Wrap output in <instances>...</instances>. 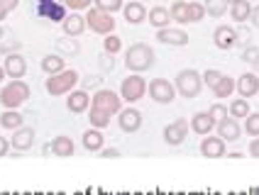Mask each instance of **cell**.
<instances>
[{"instance_id": "obj_1", "label": "cell", "mask_w": 259, "mask_h": 195, "mask_svg": "<svg viewBox=\"0 0 259 195\" xmlns=\"http://www.w3.org/2000/svg\"><path fill=\"white\" fill-rule=\"evenodd\" d=\"M154 59H157V56H154V49H152L149 44L137 42L125 52V66H127L132 73H144V71H149L154 66Z\"/></svg>"}, {"instance_id": "obj_2", "label": "cell", "mask_w": 259, "mask_h": 195, "mask_svg": "<svg viewBox=\"0 0 259 195\" xmlns=\"http://www.w3.org/2000/svg\"><path fill=\"white\" fill-rule=\"evenodd\" d=\"M174 88H176V93L184 98H196L198 93H201L203 88V73H198L196 69H184L176 73V83H174Z\"/></svg>"}, {"instance_id": "obj_3", "label": "cell", "mask_w": 259, "mask_h": 195, "mask_svg": "<svg viewBox=\"0 0 259 195\" xmlns=\"http://www.w3.org/2000/svg\"><path fill=\"white\" fill-rule=\"evenodd\" d=\"M78 78H81V76H78V71L64 69L61 73L49 76V78H47V83H44V88H47V93H49V95H66V93H71L73 88H76Z\"/></svg>"}, {"instance_id": "obj_4", "label": "cell", "mask_w": 259, "mask_h": 195, "mask_svg": "<svg viewBox=\"0 0 259 195\" xmlns=\"http://www.w3.org/2000/svg\"><path fill=\"white\" fill-rule=\"evenodd\" d=\"M29 100V85L25 81H13L0 90V103L5 105V110H17L22 103Z\"/></svg>"}, {"instance_id": "obj_5", "label": "cell", "mask_w": 259, "mask_h": 195, "mask_svg": "<svg viewBox=\"0 0 259 195\" xmlns=\"http://www.w3.org/2000/svg\"><path fill=\"white\" fill-rule=\"evenodd\" d=\"M86 25L91 27V32L103 34V37H108V34L115 32V20H113V15L103 13V10H98V8H88Z\"/></svg>"}, {"instance_id": "obj_6", "label": "cell", "mask_w": 259, "mask_h": 195, "mask_svg": "<svg viewBox=\"0 0 259 195\" xmlns=\"http://www.w3.org/2000/svg\"><path fill=\"white\" fill-rule=\"evenodd\" d=\"M144 93H147V81H144L140 73H132L127 78H122V85H120V98L125 100V103H137V100H142Z\"/></svg>"}, {"instance_id": "obj_7", "label": "cell", "mask_w": 259, "mask_h": 195, "mask_svg": "<svg viewBox=\"0 0 259 195\" xmlns=\"http://www.w3.org/2000/svg\"><path fill=\"white\" fill-rule=\"evenodd\" d=\"M91 108L117 115L122 110V98L117 95L115 90H110V88H101V90H96V95H91Z\"/></svg>"}, {"instance_id": "obj_8", "label": "cell", "mask_w": 259, "mask_h": 195, "mask_svg": "<svg viewBox=\"0 0 259 195\" xmlns=\"http://www.w3.org/2000/svg\"><path fill=\"white\" fill-rule=\"evenodd\" d=\"M149 98L154 103H159V105H171L174 100H176V88L166 78H154L149 83Z\"/></svg>"}, {"instance_id": "obj_9", "label": "cell", "mask_w": 259, "mask_h": 195, "mask_svg": "<svg viewBox=\"0 0 259 195\" xmlns=\"http://www.w3.org/2000/svg\"><path fill=\"white\" fill-rule=\"evenodd\" d=\"M37 15L52 22H64L66 20V5L59 0H37Z\"/></svg>"}, {"instance_id": "obj_10", "label": "cell", "mask_w": 259, "mask_h": 195, "mask_svg": "<svg viewBox=\"0 0 259 195\" xmlns=\"http://www.w3.org/2000/svg\"><path fill=\"white\" fill-rule=\"evenodd\" d=\"M188 137V122L184 117H179V120H174L171 125L164 127V141L169 144V147H179V144H184V139Z\"/></svg>"}, {"instance_id": "obj_11", "label": "cell", "mask_w": 259, "mask_h": 195, "mask_svg": "<svg viewBox=\"0 0 259 195\" xmlns=\"http://www.w3.org/2000/svg\"><path fill=\"white\" fill-rule=\"evenodd\" d=\"M213 42H215L218 49H232V46H237L240 44V34H237V29L235 27H228V25H220V27L213 32Z\"/></svg>"}, {"instance_id": "obj_12", "label": "cell", "mask_w": 259, "mask_h": 195, "mask_svg": "<svg viewBox=\"0 0 259 195\" xmlns=\"http://www.w3.org/2000/svg\"><path fill=\"white\" fill-rule=\"evenodd\" d=\"M3 69H5V76H10L13 81H20L27 73V61L15 52V54H8L3 59Z\"/></svg>"}, {"instance_id": "obj_13", "label": "cell", "mask_w": 259, "mask_h": 195, "mask_svg": "<svg viewBox=\"0 0 259 195\" xmlns=\"http://www.w3.org/2000/svg\"><path fill=\"white\" fill-rule=\"evenodd\" d=\"M120 117H117V122H120V129L122 132H137L140 127H142V112L137 110V108H125V110L117 112Z\"/></svg>"}, {"instance_id": "obj_14", "label": "cell", "mask_w": 259, "mask_h": 195, "mask_svg": "<svg viewBox=\"0 0 259 195\" xmlns=\"http://www.w3.org/2000/svg\"><path fill=\"white\" fill-rule=\"evenodd\" d=\"M215 129H218V137L225 141H237L240 139V134H242V127L237 125V120L235 117H225V120H220L215 125Z\"/></svg>"}, {"instance_id": "obj_15", "label": "cell", "mask_w": 259, "mask_h": 195, "mask_svg": "<svg viewBox=\"0 0 259 195\" xmlns=\"http://www.w3.org/2000/svg\"><path fill=\"white\" fill-rule=\"evenodd\" d=\"M235 90L240 93V98H254L259 93V76L257 73H242L235 81Z\"/></svg>"}, {"instance_id": "obj_16", "label": "cell", "mask_w": 259, "mask_h": 195, "mask_svg": "<svg viewBox=\"0 0 259 195\" xmlns=\"http://www.w3.org/2000/svg\"><path fill=\"white\" fill-rule=\"evenodd\" d=\"M157 39L161 44H169V46H186L188 34L179 27H166V29H157Z\"/></svg>"}, {"instance_id": "obj_17", "label": "cell", "mask_w": 259, "mask_h": 195, "mask_svg": "<svg viewBox=\"0 0 259 195\" xmlns=\"http://www.w3.org/2000/svg\"><path fill=\"white\" fill-rule=\"evenodd\" d=\"M225 141L220 139V137H203L201 141V154L205 156V159H220V156H225Z\"/></svg>"}, {"instance_id": "obj_18", "label": "cell", "mask_w": 259, "mask_h": 195, "mask_svg": "<svg viewBox=\"0 0 259 195\" xmlns=\"http://www.w3.org/2000/svg\"><path fill=\"white\" fill-rule=\"evenodd\" d=\"M61 27H64V34H66V37H81L88 25H86V17H83V15L71 13V15H66V20L61 22Z\"/></svg>"}, {"instance_id": "obj_19", "label": "cell", "mask_w": 259, "mask_h": 195, "mask_svg": "<svg viewBox=\"0 0 259 195\" xmlns=\"http://www.w3.org/2000/svg\"><path fill=\"white\" fill-rule=\"evenodd\" d=\"M191 129H193L196 134H201V137H208V134L215 129V120H213L208 112H196V115L191 117Z\"/></svg>"}, {"instance_id": "obj_20", "label": "cell", "mask_w": 259, "mask_h": 195, "mask_svg": "<svg viewBox=\"0 0 259 195\" xmlns=\"http://www.w3.org/2000/svg\"><path fill=\"white\" fill-rule=\"evenodd\" d=\"M88 105H91V95H88L86 90H71L69 98H66V108H69V112H73V115L86 112Z\"/></svg>"}, {"instance_id": "obj_21", "label": "cell", "mask_w": 259, "mask_h": 195, "mask_svg": "<svg viewBox=\"0 0 259 195\" xmlns=\"http://www.w3.org/2000/svg\"><path fill=\"white\" fill-rule=\"evenodd\" d=\"M32 144H34V129L32 127H20V129H15L13 132V147L17 152H27L32 149Z\"/></svg>"}, {"instance_id": "obj_22", "label": "cell", "mask_w": 259, "mask_h": 195, "mask_svg": "<svg viewBox=\"0 0 259 195\" xmlns=\"http://www.w3.org/2000/svg\"><path fill=\"white\" fill-rule=\"evenodd\" d=\"M122 15H125L127 25H142L144 20H147V8H144V3L132 0V3H127V5L122 8Z\"/></svg>"}, {"instance_id": "obj_23", "label": "cell", "mask_w": 259, "mask_h": 195, "mask_svg": "<svg viewBox=\"0 0 259 195\" xmlns=\"http://www.w3.org/2000/svg\"><path fill=\"white\" fill-rule=\"evenodd\" d=\"M147 17H149V25H154L157 29H166L169 22H171V13H169L164 5H154V8L147 13Z\"/></svg>"}, {"instance_id": "obj_24", "label": "cell", "mask_w": 259, "mask_h": 195, "mask_svg": "<svg viewBox=\"0 0 259 195\" xmlns=\"http://www.w3.org/2000/svg\"><path fill=\"white\" fill-rule=\"evenodd\" d=\"M73 141L71 137H66V134H59V137H54V141H52V152H54V156H61V159H66V156H73Z\"/></svg>"}, {"instance_id": "obj_25", "label": "cell", "mask_w": 259, "mask_h": 195, "mask_svg": "<svg viewBox=\"0 0 259 195\" xmlns=\"http://www.w3.org/2000/svg\"><path fill=\"white\" fill-rule=\"evenodd\" d=\"M103 144H105V137H103L101 129H96V127H91L83 132V147H86L88 152H101Z\"/></svg>"}, {"instance_id": "obj_26", "label": "cell", "mask_w": 259, "mask_h": 195, "mask_svg": "<svg viewBox=\"0 0 259 195\" xmlns=\"http://www.w3.org/2000/svg\"><path fill=\"white\" fill-rule=\"evenodd\" d=\"M66 69V61L61 59L59 54H47L42 59V71L47 76H54V73H61V71Z\"/></svg>"}, {"instance_id": "obj_27", "label": "cell", "mask_w": 259, "mask_h": 195, "mask_svg": "<svg viewBox=\"0 0 259 195\" xmlns=\"http://www.w3.org/2000/svg\"><path fill=\"white\" fill-rule=\"evenodd\" d=\"M22 122H25V115L17 110H5L3 115H0V125L5 127V129H20L22 127Z\"/></svg>"}, {"instance_id": "obj_28", "label": "cell", "mask_w": 259, "mask_h": 195, "mask_svg": "<svg viewBox=\"0 0 259 195\" xmlns=\"http://www.w3.org/2000/svg\"><path fill=\"white\" fill-rule=\"evenodd\" d=\"M213 95L215 98H230L232 93H235V78H230V76H223L220 81H218L213 88Z\"/></svg>"}, {"instance_id": "obj_29", "label": "cell", "mask_w": 259, "mask_h": 195, "mask_svg": "<svg viewBox=\"0 0 259 195\" xmlns=\"http://www.w3.org/2000/svg\"><path fill=\"white\" fill-rule=\"evenodd\" d=\"M169 13H171L174 22H179V25H188V3L186 0H176V3H171Z\"/></svg>"}, {"instance_id": "obj_30", "label": "cell", "mask_w": 259, "mask_h": 195, "mask_svg": "<svg viewBox=\"0 0 259 195\" xmlns=\"http://www.w3.org/2000/svg\"><path fill=\"white\" fill-rule=\"evenodd\" d=\"M57 49L61 52V54H69V56H76L78 52H81V44H78V39L76 37H59L57 39Z\"/></svg>"}, {"instance_id": "obj_31", "label": "cell", "mask_w": 259, "mask_h": 195, "mask_svg": "<svg viewBox=\"0 0 259 195\" xmlns=\"http://www.w3.org/2000/svg\"><path fill=\"white\" fill-rule=\"evenodd\" d=\"M230 15H232V20L245 22V20H249V15H252V5L247 0H240V3L230 5Z\"/></svg>"}, {"instance_id": "obj_32", "label": "cell", "mask_w": 259, "mask_h": 195, "mask_svg": "<svg viewBox=\"0 0 259 195\" xmlns=\"http://www.w3.org/2000/svg\"><path fill=\"white\" fill-rule=\"evenodd\" d=\"M249 112H252V110H249V103H247V98H235V100L230 103V117H235V120H240V117L245 120Z\"/></svg>"}, {"instance_id": "obj_33", "label": "cell", "mask_w": 259, "mask_h": 195, "mask_svg": "<svg viewBox=\"0 0 259 195\" xmlns=\"http://www.w3.org/2000/svg\"><path fill=\"white\" fill-rule=\"evenodd\" d=\"M88 120H91V127H96V129H103V127L110 125V112L98 110V108H91V115H88Z\"/></svg>"}, {"instance_id": "obj_34", "label": "cell", "mask_w": 259, "mask_h": 195, "mask_svg": "<svg viewBox=\"0 0 259 195\" xmlns=\"http://www.w3.org/2000/svg\"><path fill=\"white\" fill-rule=\"evenodd\" d=\"M203 8H205V13L210 17H223L225 10H228V0H205Z\"/></svg>"}, {"instance_id": "obj_35", "label": "cell", "mask_w": 259, "mask_h": 195, "mask_svg": "<svg viewBox=\"0 0 259 195\" xmlns=\"http://www.w3.org/2000/svg\"><path fill=\"white\" fill-rule=\"evenodd\" d=\"M93 3H96V8H98V10H103V13H110V15L125 8V3H122V0H93Z\"/></svg>"}, {"instance_id": "obj_36", "label": "cell", "mask_w": 259, "mask_h": 195, "mask_svg": "<svg viewBox=\"0 0 259 195\" xmlns=\"http://www.w3.org/2000/svg\"><path fill=\"white\" fill-rule=\"evenodd\" d=\"M203 17H205V8H203V3H188V25L191 22H201Z\"/></svg>"}, {"instance_id": "obj_37", "label": "cell", "mask_w": 259, "mask_h": 195, "mask_svg": "<svg viewBox=\"0 0 259 195\" xmlns=\"http://www.w3.org/2000/svg\"><path fill=\"white\" fill-rule=\"evenodd\" d=\"M120 49H122L120 37H115V34H108V37L103 39V52H105V54H113V56H115Z\"/></svg>"}, {"instance_id": "obj_38", "label": "cell", "mask_w": 259, "mask_h": 195, "mask_svg": "<svg viewBox=\"0 0 259 195\" xmlns=\"http://www.w3.org/2000/svg\"><path fill=\"white\" fill-rule=\"evenodd\" d=\"M245 132L249 137H259V112H249L245 117Z\"/></svg>"}, {"instance_id": "obj_39", "label": "cell", "mask_w": 259, "mask_h": 195, "mask_svg": "<svg viewBox=\"0 0 259 195\" xmlns=\"http://www.w3.org/2000/svg\"><path fill=\"white\" fill-rule=\"evenodd\" d=\"M223 76H225L223 71H218V69H208L205 73H203V83L208 85V88H213V85H215L218 81L223 78Z\"/></svg>"}, {"instance_id": "obj_40", "label": "cell", "mask_w": 259, "mask_h": 195, "mask_svg": "<svg viewBox=\"0 0 259 195\" xmlns=\"http://www.w3.org/2000/svg\"><path fill=\"white\" fill-rule=\"evenodd\" d=\"M257 59H259V46L247 44L245 49H242V61H245V64H254Z\"/></svg>"}, {"instance_id": "obj_41", "label": "cell", "mask_w": 259, "mask_h": 195, "mask_svg": "<svg viewBox=\"0 0 259 195\" xmlns=\"http://www.w3.org/2000/svg\"><path fill=\"white\" fill-rule=\"evenodd\" d=\"M208 115H210V117L215 120V125H218L220 120H225V117H228V108H225L223 103H215V105H213V108L208 110Z\"/></svg>"}, {"instance_id": "obj_42", "label": "cell", "mask_w": 259, "mask_h": 195, "mask_svg": "<svg viewBox=\"0 0 259 195\" xmlns=\"http://www.w3.org/2000/svg\"><path fill=\"white\" fill-rule=\"evenodd\" d=\"M91 3H93V0H64V5L71 8V10H88Z\"/></svg>"}, {"instance_id": "obj_43", "label": "cell", "mask_w": 259, "mask_h": 195, "mask_svg": "<svg viewBox=\"0 0 259 195\" xmlns=\"http://www.w3.org/2000/svg\"><path fill=\"white\" fill-rule=\"evenodd\" d=\"M113 66H115V59H113V54H103L101 56V69L103 71H113Z\"/></svg>"}, {"instance_id": "obj_44", "label": "cell", "mask_w": 259, "mask_h": 195, "mask_svg": "<svg viewBox=\"0 0 259 195\" xmlns=\"http://www.w3.org/2000/svg\"><path fill=\"white\" fill-rule=\"evenodd\" d=\"M20 49V42H13V44H0V52L8 56V54H15Z\"/></svg>"}, {"instance_id": "obj_45", "label": "cell", "mask_w": 259, "mask_h": 195, "mask_svg": "<svg viewBox=\"0 0 259 195\" xmlns=\"http://www.w3.org/2000/svg\"><path fill=\"white\" fill-rule=\"evenodd\" d=\"M98 154H101L103 159H117V156H120V149H113V147H110V149H105V147H103Z\"/></svg>"}, {"instance_id": "obj_46", "label": "cell", "mask_w": 259, "mask_h": 195, "mask_svg": "<svg viewBox=\"0 0 259 195\" xmlns=\"http://www.w3.org/2000/svg\"><path fill=\"white\" fill-rule=\"evenodd\" d=\"M249 156L259 159V137H254V139L249 141Z\"/></svg>"}, {"instance_id": "obj_47", "label": "cell", "mask_w": 259, "mask_h": 195, "mask_svg": "<svg viewBox=\"0 0 259 195\" xmlns=\"http://www.w3.org/2000/svg\"><path fill=\"white\" fill-rule=\"evenodd\" d=\"M0 5H3V8L10 13V10H15V8L20 5V0H0Z\"/></svg>"}, {"instance_id": "obj_48", "label": "cell", "mask_w": 259, "mask_h": 195, "mask_svg": "<svg viewBox=\"0 0 259 195\" xmlns=\"http://www.w3.org/2000/svg\"><path fill=\"white\" fill-rule=\"evenodd\" d=\"M8 152H10V141L0 137V156H8Z\"/></svg>"}, {"instance_id": "obj_49", "label": "cell", "mask_w": 259, "mask_h": 195, "mask_svg": "<svg viewBox=\"0 0 259 195\" xmlns=\"http://www.w3.org/2000/svg\"><path fill=\"white\" fill-rule=\"evenodd\" d=\"M249 20H252V25L259 29V5H257V8H252V15H249Z\"/></svg>"}, {"instance_id": "obj_50", "label": "cell", "mask_w": 259, "mask_h": 195, "mask_svg": "<svg viewBox=\"0 0 259 195\" xmlns=\"http://www.w3.org/2000/svg\"><path fill=\"white\" fill-rule=\"evenodd\" d=\"M42 152H44V156H49V154H54V152H52V144H44V149H42Z\"/></svg>"}, {"instance_id": "obj_51", "label": "cell", "mask_w": 259, "mask_h": 195, "mask_svg": "<svg viewBox=\"0 0 259 195\" xmlns=\"http://www.w3.org/2000/svg\"><path fill=\"white\" fill-rule=\"evenodd\" d=\"M86 83H88V85H98V83H101V78H88Z\"/></svg>"}, {"instance_id": "obj_52", "label": "cell", "mask_w": 259, "mask_h": 195, "mask_svg": "<svg viewBox=\"0 0 259 195\" xmlns=\"http://www.w3.org/2000/svg\"><path fill=\"white\" fill-rule=\"evenodd\" d=\"M5 17H8V10H5V8L0 5V20H5Z\"/></svg>"}, {"instance_id": "obj_53", "label": "cell", "mask_w": 259, "mask_h": 195, "mask_svg": "<svg viewBox=\"0 0 259 195\" xmlns=\"http://www.w3.org/2000/svg\"><path fill=\"white\" fill-rule=\"evenodd\" d=\"M3 78H5V69H3V64H0V83H3Z\"/></svg>"}, {"instance_id": "obj_54", "label": "cell", "mask_w": 259, "mask_h": 195, "mask_svg": "<svg viewBox=\"0 0 259 195\" xmlns=\"http://www.w3.org/2000/svg\"><path fill=\"white\" fill-rule=\"evenodd\" d=\"M3 37H5V29H3V25H0V42H3Z\"/></svg>"}, {"instance_id": "obj_55", "label": "cell", "mask_w": 259, "mask_h": 195, "mask_svg": "<svg viewBox=\"0 0 259 195\" xmlns=\"http://www.w3.org/2000/svg\"><path fill=\"white\" fill-rule=\"evenodd\" d=\"M252 66H254V71H257V73H259V59H257V61H254V64H252Z\"/></svg>"}, {"instance_id": "obj_56", "label": "cell", "mask_w": 259, "mask_h": 195, "mask_svg": "<svg viewBox=\"0 0 259 195\" xmlns=\"http://www.w3.org/2000/svg\"><path fill=\"white\" fill-rule=\"evenodd\" d=\"M228 3H230V5H235V3H240V0H228Z\"/></svg>"}, {"instance_id": "obj_57", "label": "cell", "mask_w": 259, "mask_h": 195, "mask_svg": "<svg viewBox=\"0 0 259 195\" xmlns=\"http://www.w3.org/2000/svg\"><path fill=\"white\" fill-rule=\"evenodd\" d=\"M137 3H144V0H137Z\"/></svg>"}]
</instances>
